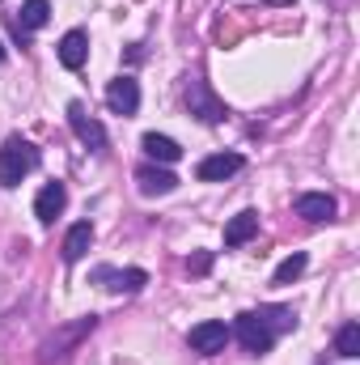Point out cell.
<instances>
[{
	"label": "cell",
	"mask_w": 360,
	"mask_h": 365,
	"mask_svg": "<svg viewBox=\"0 0 360 365\" xmlns=\"http://www.w3.org/2000/svg\"><path fill=\"white\" fill-rule=\"evenodd\" d=\"M68 123H73V132H77L81 145H90V149H106V128L85 115L81 102H68Z\"/></svg>",
	"instance_id": "obj_6"
},
{
	"label": "cell",
	"mask_w": 360,
	"mask_h": 365,
	"mask_svg": "<svg viewBox=\"0 0 360 365\" xmlns=\"http://www.w3.org/2000/svg\"><path fill=\"white\" fill-rule=\"evenodd\" d=\"M136 182H140L144 195H170V191L179 187V175L166 170V166H140V170H136Z\"/></svg>",
	"instance_id": "obj_12"
},
{
	"label": "cell",
	"mask_w": 360,
	"mask_h": 365,
	"mask_svg": "<svg viewBox=\"0 0 360 365\" xmlns=\"http://www.w3.org/2000/svg\"><path fill=\"white\" fill-rule=\"evenodd\" d=\"M64 204H68V191H64V182H47V187L38 191V200H34V217H38L43 225H51V221L64 212Z\"/></svg>",
	"instance_id": "obj_11"
},
{
	"label": "cell",
	"mask_w": 360,
	"mask_h": 365,
	"mask_svg": "<svg viewBox=\"0 0 360 365\" xmlns=\"http://www.w3.org/2000/svg\"><path fill=\"white\" fill-rule=\"evenodd\" d=\"M140 149H144L153 162H162V166H170V162H179V158H182V145H179V140H170V136H157V132H149V136L140 140Z\"/></svg>",
	"instance_id": "obj_13"
},
{
	"label": "cell",
	"mask_w": 360,
	"mask_h": 365,
	"mask_svg": "<svg viewBox=\"0 0 360 365\" xmlns=\"http://www.w3.org/2000/svg\"><path fill=\"white\" fill-rule=\"evenodd\" d=\"M47 17H51V4L47 0H26L21 4V30H38V26H47Z\"/></svg>",
	"instance_id": "obj_16"
},
{
	"label": "cell",
	"mask_w": 360,
	"mask_h": 365,
	"mask_svg": "<svg viewBox=\"0 0 360 365\" xmlns=\"http://www.w3.org/2000/svg\"><path fill=\"white\" fill-rule=\"evenodd\" d=\"M242 166H246L242 153H212V158H203V162L195 166V179L199 182H221V179H233Z\"/></svg>",
	"instance_id": "obj_5"
},
{
	"label": "cell",
	"mask_w": 360,
	"mask_h": 365,
	"mask_svg": "<svg viewBox=\"0 0 360 365\" xmlns=\"http://www.w3.org/2000/svg\"><path fill=\"white\" fill-rule=\"evenodd\" d=\"M305 264H309V259H305V251H292V255H288V259H284V264L275 268V276H271V284H292L297 276L305 272Z\"/></svg>",
	"instance_id": "obj_17"
},
{
	"label": "cell",
	"mask_w": 360,
	"mask_h": 365,
	"mask_svg": "<svg viewBox=\"0 0 360 365\" xmlns=\"http://www.w3.org/2000/svg\"><path fill=\"white\" fill-rule=\"evenodd\" d=\"M106 106H110L115 115H136V106H140V86H136L132 77H115V81L106 86Z\"/></svg>",
	"instance_id": "obj_7"
},
{
	"label": "cell",
	"mask_w": 360,
	"mask_h": 365,
	"mask_svg": "<svg viewBox=\"0 0 360 365\" xmlns=\"http://www.w3.org/2000/svg\"><path fill=\"white\" fill-rule=\"evenodd\" d=\"M186 110H191L195 119H203V123H221V119H225V102L208 90L203 81H191V86H186Z\"/></svg>",
	"instance_id": "obj_3"
},
{
	"label": "cell",
	"mask_w": 360,
	"mask_h": 365,
	"mask_svg": "<svg viewBox=\"0 0 360 365\" xmlns=\"http://www.w3.org/2000/svg\"><path fill=\"white\" fill-rule=\"evenodd\" d=\"M0 64H4V43H0Z\"/></svg>",
	"instance_id": "obj_20"
},
{
	"label": "cell",
	"mask_w": 360,
	"mask_h": 365,
	"mask_svg": "<svg viewBox=\"0 0 360 365\" xmlns=\"http://www.w3.org/2000/svg\"><path fill=\"white\" fill-rule=\"evenodd\" d=\"M90 242H93V225H90V221H77V225L68 230V238H64V264H77V259H85Z\"/></svg>",
	"instance_id": "obj_14"
},
{
	"label": "cell",
	"mask_w": 360,
	"mask_h": 365,
	"mask_svg": "<svg viewBox=\"0 0 360 365\" xmlns=\"http://www.w3.org/2000/svg\"><path fill=\"white\" fill-rule=\"evenodd\" d=\"M34 166H38V149L26 136H9L0 145V187H17Z\"/></svg>",
	"instance_id": "obj_1"
},
{
	"label": "cell",
	"mask_w": 360,
	"mask_h": 365,
	"mask_svg": "<svg viewBox=\"0 0 360 365\" xmlns=\"http://www.w3.org/2000/svg\"><path fill=\"white\" fill-rule=\"evenodd\" d=\"M225 340H229V327H225L221 319H203V323H195V327H191V336H186V344H191L195 353H203V357L221 353V349H225Z\"/></svg>",
	"instance_id": "obj_4"
},
{
	"label": "cell",
	"mask_w": 360,
	"mask_h": 365,
	"mask_svg": "<svg viewBox=\"0 0 360 365\" xmlns=\"http://www.w3.org/2000/svg\"><path fill=\"white\" fill-rule=\"evenodd\" d=\"M335 353H339V357H360V323H344V327H339Z\"/></svg>",
	"instance_id": "obj_18"
},
{
	"label": "cell",
	"mask_w": 360,
	"mask_h": 365,
	"mask_svg": "<svg viewBox=\"0 0 360 365\" xmlns=\"http://www.w3.org/2000/svg\"><path fill=\"white\" fill-rule=\"evenodd\" d=\"M186 272H191V276H208V272H212V251H199V255L186 264Z\"/></svg>",
	"instance_id": "obj_19"
},
{
	"label": "cell",
	"mask_w": 360,
	"mask_h": 365,
	"mask_svg": "<svg viewBox=\"0 0 360 365\" xmlns=\"http://www.w3.org/2000/svg\"><path fill=\"white\" fill-rule=\"evenodd\" d=\"M259 234V212H238L229 225H225V247H242Z\"/></svg>",
	"instance_id": "obj_15"
},
{
	"label": "cell",
	"mask_w": 360,
	"mask_h": 365,
	"mask_svg": "<svg viewBox=\"0 0 360 365\" xmlns=\"http://www.w3.org/2000/svg\"><path fill=\"white\" fill-rule=\"evenodd\" d=\"M233 331H238V340H242L246 353H271V344H275V327L268 323V310H246V314H238Z\"/></svg>",
	"instance_id": "obj_2"
},
{
	"label": "cell",
	"mask_w": 360,
	"mask_h": 365,
	"mask_svg": "<svg viewBox=\"0 0 360 365\" xmlns=\"http://www.w3.org/2000/svg\"><path fill=\"white\" fill-rule=\"evenodd\" d=\"M335 195H327V191H305V195H297V217H305V221H331L335 217Z\"/></svg>",
	"instance_id": "obj_9"
},
{
	"label": "cell",
	"mask_w": 360,
	"mask_h": 365,
	"mask_svg": "<svg viewBox=\"0 0 360 365\" xmlns=\"http://www.w3.org/2000/svg\"><path fill=\"white\" fill-rule=\"evenodd\" d=\"M85 60H90V34H85V30H68V34L60 38V64H64L68 73H77Z\"/></svg>",
	"instance_id": "obj_10"
},
{
	"label": "cell",
	"mask_w": 360,
	"mask_h": 365,
	"mask_svg": "<svg viewBox=\"0 0 360 365\" xmlns=\"http://www.w3.org/2000/svg\"><path fill=\"white\" fill-rule=\"evenodd\" d=\"M93 280H102L110 293H140L149 284V272L144 268H127V272H115V268H97Z\"/></svg>",
	"instance_id": "obj_8"
}]
</instances>
